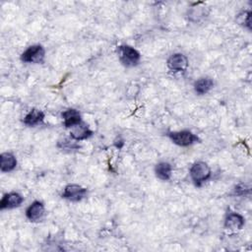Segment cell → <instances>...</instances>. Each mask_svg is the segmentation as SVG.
Returning <instances> with one entry per match:
<instances>
[{
  "mask_svg": "<svg viewBox=\"0 0 252 252\" xmlns=\"http://www.w3.org/2000/svg\"><path fill=\"white\" fill-rule=\"evenodd\" d=\"M214 87V81L211 78H200L194 83V91L196 94L202 95L210 92Z\"/></svg>",
  "mask_w": 252,
  "mask_h": 252,
  "instance_id": "9a60e30c",
  "label": "cell"
},
{
  "mask_svg": "<svg viewBox=\"0 0 252 252\" xmlns=\"http://www.w3.org/2000/svg\"><path fill=\"white\" fill-rule=\"evenodd\" d=\"M58 147H60L63 150H74L80 148L79 145L76 144V141L73 139H71V141L68 139H64L62 142L58 143Z\"/></svg>",
  "mask_w": 252,
  "mask_h": 252,
  "instance_id": "e0dca14e",
  "label": "cell"
},
{
  "mask_svg": "<svg viewBox=\"0 0 252 252\" xmlns=\"http://www.w3.org/2000/svg\"><path fill=\"white\" fill-rule=\"evenodd\" d=\"M63 119V125L66 128H72L78 124H80L82 121V116L79 110L75 108H68L64 110L61 114Z\"/></svg>",
  "mask_w": 252,
  "mask_h": 252,
  "instance_id": "30bf717a",
  "label": "cell"
},
{
  "mask_svg": "<svg viewBox=\"0 0 252 252\" xmlns=\"http://www.w3.org/2000/svg\"><path fill=\"white\" fill-rule=\"evenodd\" d=\"M23 202H24V197L21 194L17 192L6 193L0 201V209L6 210V209L18 208L22 205Z\"/></svg>",
  "mask_w": 252,
  "mask_h": 252,
  "instance_id": "ba28073f",
  "label": "cell"
},
{
  "mask_svg": "<svg viewBox=\"0 0 252 252\" xmlns=\"http://www.w3.org/2000/svg\"><path fill=\"white\" fill-rule=\"evenodd\" d=\"M70 138L77 141H83L93 135V131L84 122L70 128Z\"/></svg>",
  "mask_w": 252,
  "mask_h": 252,
  "instance_id": "8fae6325",
  "label": "cell"
},
{
  "mask_svg": "<svg viewBox=\"0 0 252 252\" xmlns=\"http://www.w3.org/2000/svg\"><path fill=\"white\" fill-rule=\"evenodd\" d=\"M117 51L119 60L125 67L137 66L141 60L140 52L130 45H120Z\"/></svg>",
  "mask_w": 252,
  "mask_h": 252,
  "instance_id": "7a4b0ae2",
  "label": "cell"
},
{
  "mask_svg": "<svg viewBox=\"0 0 252 252\" xmlns=\"http://www.w3.org/2000/svg\"><path fill=\"white\" fill-rule=\"evenodd\" d=\"M249 192H250V187L244 183H240L234 188V194L237 196H242Z\"/></svg>",
  "mask_w": 252,
  "mask_h": 252,
  "instance_id": "ac0fdd59",
  "label": "cell"
},
{
  "mask_svg": "<svg viewBox=\"0 0 252 252\" xmlns=\"http://www.w3.org/2000/svg\"><path fill=\"white\" fill-rule=\"evenodd\" d=\"M17 166V158L11 153H2L0 155V169L2 172H10Z\"/></svg>",
  "mask_w": 252,
  "mask_h": 252,
  "instance_id": "4fadbf2b",
  "label": "cell"
},
{
  "mask_svg": "<svg viewBox=\"0 0 252 252\" xmlns=\"http://www.w3.org/2000/svg\"><path fill=\"white\" fill-rule=\"evenodd\" d=\"M45 213L44 205L39 201L32 202L26 210V217L30 221H38L42 219Z\"/></svg>",
  "mask_w": 252,
  "mask_h": 252,
  "instance_id": "9c48e42d",
  "label": "cell"
},
{
  "mask_svg": "<svg viewBox=\"0 0 252 252\" xmlns=\"http://www.w3.org/2000/svg\"><path fill=\"white\" fill-rule=\"evenodd\" d=\"M245 220L244 218L235 212H231L226 215L224 219V228L229 231H238L241 230L244 226Z\"/></svg>",
  "mask_w": 252,
  "mask_h": 252,
  "instance_id": "52a82bcc",
  "label": "cell"
},
{
  "mask_svg": "<svg viewBox=\"0 0 252 252\" xmlns=\"http://www.w3.org/2000/svg\"><path fill=\"white\" fill-rule=\"evenodd\" d=\"M45 57V49L40 44L29 46L21 55V60L25 63H42Z\"/></svg>",
  "mask_w": 252,
  "mask_h": 252,
  "instance_id": "277c9868",
  "label": "cell"
},
{
  "mask_svg": "<svg viewBox=\"0 0 252 252\" xmlns=\"http://www.w3.org/2000/svg\"><path fill=\"white\" fill-rule=\"evenodd\" d=\"M155 173L158 179L162 181H167L171 177L172 166L169 162H166V161L158 162L155 167Z\"/></svg>",
  "mask_w": 252,
  "mask_h": 252,
  "instance_id": "5bb4252c",
  "label": "cell"
},
{
  "mask_svg": "<svg viewBox=\"0 0 252 252\" xmlns=\"http://www.w3.org/2000/svg\"><path fill=\"white\" fill-rule=\"evenodd\" d=\"M168 138L171 140L172 143H174L177 146L180 147H188L193 145L194 143L200 141L199 137L188 130H182V131H173L167 133Z\"/></svg>",
  "mask_w": 252,
  "mask_h": 252,
  "instance_id": "3957f363",
  "label": "cell"
},
{
  "mask_svg": "<svg viewBox=\"0 0 252 252\" xmlns=\"http://www.w3.org/2000/svg\"><path fill=\"white\" fill-rule=\"evenodd\" d=\"M236 22L247 28L248 30H251V12L250 11H242L239 13L236 17Z\"/></svg>",
  "mask_w": 252,
  "mask_h": 252,
  "instance_id": "2e32d148",
  "label": "cell"
},
{
  "mask_svg": "<svg viewBox=\"0 0 252 252\" xmlns=\"http://www.w3.org/2000/svg\"><path fill=\"white\" fill-rule=\"evenodd\" d=\"M87 188L78 184H68L65 186L61 197L71 202H80L87 197Z\"/></svg>",
  "mask_w": 252,
  "mask_h": 252,
  "instance_id": "5b68a950",
  "label": "cell"
},
{
  "mask_svg": "<svg viewBox=\"0 0 252 252\" xmlns=\"http://www.w3.org/2000/svg\"><path fill=\"white\" fill-rule=\"evenodd\" d=\"M190 177L197 187H201L212 174L210 166L204 161H196L190 167Z\"/></svg>",
  "mask_w": 252,
  "mask_h": 252,
  "instance_id": "6da1fadb",
  "label": "cell"
},
{
  "mask_svg": "<svg viewBox=\"0 0 252 252\" xmlns=\"http://www.w3.org/2000/svg\"><path fill=\"white\" fill-rule=\"evenodd\" d=\"M44 117H45V115L41 110H39L37 108H32L26 114V116L23 119V122L27 126L34 127L36 125L41 124L44 120Z\"/></svg>",
  "mask_w": 252,
  "mask_h": 252,
  "instance_id": "7c38bea8",
  "label": "cell"
},
{
  "mask_svg": "<svg viewBox=\"0 0 252 252\" xmlns=\"http://www.w3.org/2000/svg\"><path fill=\"white\" fill-rule=\"evenodd\" d=\"M167 67L173 72H185L188 68V58L182 53H174L167 59Z\"/></svg>",
  "mask_w": 252,
  "mask_h": 252,
  "instance_id": "8992f818",
  "label": "cell"
}]
</instances>
